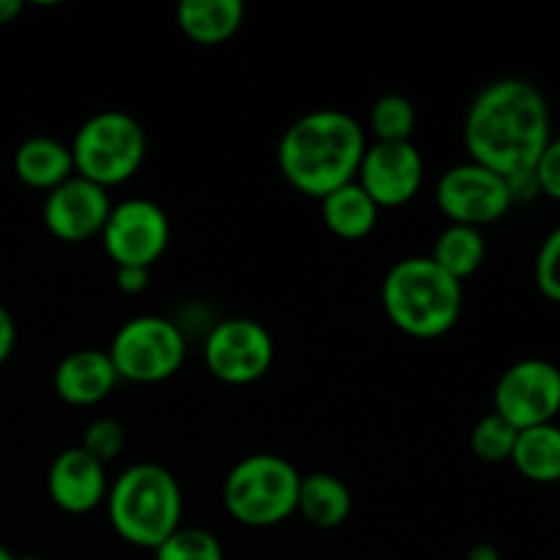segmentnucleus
Returning <instances> with one entry per match:
<instances>
[{
    "instance_id": "nucleus-2",
    "label": "nucleus",
    "mask_w": 560,
    "mask_h": 560,
    "mask_svg": "<svg viewBox=\"0 0 560 560\" xmlns=\"http://www.w3.org/2000/svg\"><path fill=\"white\" fill-rule=\"evenodd\" d=\"M366 151V135L345 109H312L284 129L277 162L295 191L323 200L353 184Z\"/></svg>"
},
{
    "instance_id": "nucleus-1",
    "label": "nucleus",
    "mask_w": 560,
    "mask_h": 560,
    "mask_svg": "<svg viewBox=\"0 0 560 560\" xmlns=\"http://www.w3.org/2000/svg\"><path fill=\"white\" fill-rule=\"evenodd\" d=\"M470 162L512 180L536 170L552 140L550 104L528 80L503 77L476 93L465 115Z\"/></svg>"
},
{
    "instance_id": "nucleus-7",
    "label": "nucleus",
    "mask_w": 560,
    "mask_h": 560,
    "mask_svg": "<svg viewBox=\"0 0 560 560\" xmlns=\"http://www.w3.org/2000/svg\"><path fill=\"white\" fill-rule=\"evenodd\" d=\"M118 381L153 386L164 383L184 366L186 337L162 315H140L115 331L107 350Z\"/></svg>"
},
{
    "instance_id": "nucleus-10",
    "label": "nucleus",
    "mask_w": 560,
    "mask_h": 560,
    "mask_svg": "<svg viewBox=\"0 0 560 560\" xmlns=\"http://www.w3.org/2000/svg\"><path fill=\"white\" fill-rule=\"evenodd\" d=\"M435 200L448 222L474 230L501 222L514 206L506 178L476 162L446 170L435 186Z\"/></svg>"
},
{
    "instance_id": "nucleus-19",
    "label": "nucleus",
    "mask_w": 560,
    "mask_h": 560,
    "mask_svg": "<svg viewBox=\"0 0 560 560\" xmlns=\"http://www.w3.org/2000/svg\"><path fill=\"white\" fill-rule=\"evenodd\" d=\"M320 206L326 228L342 241L366 238L375 230L377 217H381V208L361 189L359 180L339 186L337 191L323 197Z\"/></svg>"
},
{
    "instance_id": "nucleus-31",
    "label": "nucleus",
    "mask_w": 560,
    "mask_h": 560,
    "mask_svg": "<svg viewBox=\"0 0 560 560\" xmlns=\"http://www.w3.org/2000/svg\"><path fill=\"white\" fill-rule=\"evenodd\" d=\"M468 560H501V552H498V547L492 545H476L470 547Z\"/></svg>"
},
{
    "instance_id": "nucleus-32",
    "label": "nucleus",
    "mask_w": 560,
    "mask_h": 560,
    "mask_svg": "<svg viewBox=\"0 0 560 560\" xmlns=\"http://www.w3.org/2000/svg\"><path fill=\"white\" fill-rule=\"evenodd\" d=\"M0 560H16V556H11V552L0 545Z\"/></svg>"
},
{
    "instance_id": "nucleus-20",
    "label": "nucleus",
    "mask_w": 560,
    "mask_h": 560,
    "mask_svg": "<svg viewBox=\"0 0 560 560\" xmlns=\"http://www.w3.org/2000/svg\"><path fill=\"white\" fill-rule=\"evenodd\" d=\"M509 463L520 476L536 485H558L560 481V427L541 424L520 430L517 443Z\"/></svg>"
},
{
    "instance_id": "nucleus-6",
    "label": "nucleus",
    "mask_w": 560,
    "mask_h": 560,
    "mask_svg": "<svg viewBox=\"0 0 560 560\" xmlns=\"http://www.w3.org/2000/svg\"><path fill=\"white\" fill-rule=\"evenodd\" d=\"M69 148L74 159V175L102 189H113L135 178L137 170L142 167L148 137L131 115L120 109H104L91 115L77 129Z\"/></svg>"
},
{
    "instance_id": "nucleus-27",
    "label": "nucleus",
    "mask_w": 560,
    "mask_h": 560,
    "mask_svg": "<svg viewBox=\"0 0 560 560\" xmlns=\"http://www.w3.org/2000/svg\"><path fill=\"white\" fill-rule=\"evenodd\" d=\"M534 175L541 195L560 202V137H552L550 145L545 148L541 159L536 162Z\"/></svg>"
},
{
    "instance_id": "nucleus-12",
    "label": "nucleus",
    "mask_w": 560,
    "mask_h": 560,
    "mask_svg": "<svg viewBox=\"0 0 560 560\" xmlns=\"http://www.w3.org/2000/svg\"><path fill=\"white\" fill-rule=\"evenodd\" d=\"M355 180L377 208H402L424 184V159L413 142H372Z\"/></svg>"
},
{
    "instance_id": "nucleus-15",
    "label": "nucleus",
    "mask_w": 560,
    "mask_h": 560,
    "mask_svg": "<svg viewBox=\"0 0 560 560\" xmlns=\"http://www.w3.org/2000/svg\"><path fill=\"white\" fill-rule=\"evenodd\" d=\"M52 386L66 405L91 408L113 394V388L118 386V372H115L107 350H74L55 366Z\"/></svg>"
},
{
    "instance_id": "nucleus-18",
    "label": "nucleus",
    "mask_w": 560,
    "mask_h": 560,
    "mask_svg": "<svg viewBox=\"0 0 560 560\" xmlns=\"http://www.w3.org/2000/svg\"><path fill=\"white\" fill-rule=\"evenodd\" d=\"M353 512V495L348 485L331 474L301 476L299 514L320 530H334L345 525Z\"/></svg>"
},
{
    "instance_id": "nucleus-21",
    "label": "nucleus",
    "mask_w": 560,
    "mask_h": 560,
    "mask_svg": "<svg viewBox=\"0 0 560 560\" xmlns=\"http://www.w3.org/2000/svg\"><path fill=\"white\" fill-rule=\"evenodd\" d=\"M432 262L457 279L459 284L465 279L474 277L487 257V244L481 230L463 228V224H448L441 235H438L435 246H432Z\"/></svg>"
},
{
    "instance_id": "nucleus-23",
    "label": "nucleus",
    "mask_w": 560,
    "mask_h": 560,
    "mask_svg": "<svg viewBox=\"0 0 560 560\" xmlns=\"http://www.w3.org/2000/svg\"><path fill=\"white\" fill-rule=\"evenodd\" d=\"M517 435L520 430H514L506 419H501L498 413H487L485 419L476 421L474 432H470V448L481 463L501 465L512 459Z\"/></svg>"
},
{
    "instance_id": "nucleus-24",
    "label": "nucleus",
    "mask_w": 560,
    "mask_h": 560,
    "mask_svg": "<svg viewBox=\"0 0 560 560\" xmlns=\"http://www.w3.org/2000/svg\"><path fill=\"white\" fill-rule=\"evenodd\" d=\"M156 560H224L222 541L206 528L180 525L153 550Z\"/></svg>"
},
{
    "instance_id": "nucleus-29",
    "label": "nucleus",
    "mask_w": 560,
    "mask_h": 560,
    "mask_svg": "<svg viewBox=\"0 0 560 560\" xmlns=\"http://www.w3.org/2000/svg\"><path fill=\"white\" fill-rule=\"evenodd\" d=\"M14 345H16L14 317H11V312L0 304V364L14 353Z\"/></svg>"
},
{
    "instance_id": "nucleus-3",
    "label": "nucleus",
    "mask_w": 560,
    "mask_h": 560,
    "mask_svg": "<svg viewBox=\"0 0 560 560\" xmlns=\"http://www.w3.org/2000/svg\"><path fill=\"white\" fill-rule=\"evenodd\" d=\"M383 310L388 320L413 339H438L452 331L463 312V284L432 257H405L383 277Z\"/></svg>"
},
{
    "instance_id": "nucleus-4",
    "label": "nucleus",
    "mask_w": 560,
    "mask_h": 560,
    "mask_svg": "<svg viewBox=\"0 0 560 560\" xmlns=\"http://www.w3.org/2000/svg\"><path fill=\"white\" fill-rule=\"evenodd\" d=\"M107 514L115 534L142 550H156L180 528L184 495L167 468L140 463L126 468L107 490Z\"/></svg>"
},
{
    "instance_id": "nucleus-5",
    "label": "nucleus",
    "mask_w": 560,
    "mask_h": 560,
    "mask_svg": "<svg viewBox=\"0 0 560 560\" xmlns=\"http://www.w3.org/2000/svg\"><path fill=\"white\" fill-rule=\"evenodd\" d=\"M301 474L279 454H252L230 468L222 501L246 528H271L299 512Z\"/></svg>"
},
{
    "instance_id": "nucleus-28",
    "label": "nucleus",
    "mask_w": 560,
    "mask_h": 560,
    "mask_svg": "<svg viewBox=\"0 0 560 560\" xmlns=\"http://www.w3.org/2000/svg\"><path fill=\"white\" fill-rule=\"evenodd\" d=\"M115 284H118L120 293L126 295H140L145 293L148 284H151V268H115Z\"/></svg>"
},
{
    "instance_id": "nucleus-34",
    "label": "nucleus",
    "mask_w": 560,
    "mask_h": 560,
    "mask_svg": "<svg viewBox=\"0 0 560 560\" xmlns=\"http://www.w3.org/2000/svg\"><path fill=\"white\" fill-rule=\"evenodd\" d=\"M558 487H560V481H558Z\"/></svg>"
},
{
    "instance_id": "nucleus-25",
    "label": "nucleus",
    "mask_w": 560,
    "mask_h": 560,
    "mask_svg": "<svg viewBox=\"0 0 560 560\" xmlns=\"http://www.w3.org/2000/svg\"><path fill=\"white\" fill-rule=\"evenodd\" d=\"M82 452L91 454L96 463L107 465L118 459L126 448V427L118 419H96L88 424L80 443Z\"/></svg>"
},
{
    "instance_id": "nucleus-30",
    "label": "nucleus",
    "mask_w": 560,
    "mask_h": 560,
    "mask_svg": "<svg viewBox=\"0 0 560 560\" xmlns=\"http://www.w3.org/2000/svg\"><path fill=\"white\" fill-rule=\"evenodd\" d=\"M22 9H25V5H22L20 0H0V27L11 25V22L22 14Z\"/></svg>"
},
{
    "instance_id": "nucleus-26",
    "label": "nucleus",
    "mask_w": 560,
    "mask_h": 560,
    "mask_svg": "<svg viewBox=\"0 0 560 560\" xmlns=\"http://www.w3.org/2000/svg\"><path fill=\"white\" fill-rule=\"evenodd\" d=\"M534 277L539 293L560 304V224L541 241L539 255H536Z\"/></svg>"
},
{
    "instance_id": "nucleus-22",
    "label": "nucleus",
    "mask_w": 560,
    "mask_h": 560,
    "mask_svg": "<svg viewBox=\"0 0 560 560\" xmlns=\"http://www.w3.org/2000/svg\"><path fill=\"white\" fill-rule=\"evenodd\" d=\"M375 142H410L416 131V107L402 93H386L370 109Z\"/></svg>"
},
{
    "instance_id": "nucleus-13",
    "label": "nucleus",
    "mask_w": 560,
    "mask_h": 560,
    "mask_svg": "<svg viewBox=\"0 0 560 560\" xmlns=\"http://www.w3.org/2000/svg\"><path fill=\"white\" fill-rule=\"evenodd\" d=\"M113 202L107 189L91 180L71 175L58 189L47 191L44 200V224L63 244H82L102 235Z\"/></svg>"
},
{
    "instance_id": "nucleus-17",
    "label": "nucleus",
    "mask_w": 560,
    "mask_h": 560,
    "mask_svg": "<svg viewBox=\"0 0 560 560\" xmlns=\"http://www.w3.org/2000/svg\"><path fill=\"white\" fill-rule=\"evenodd\" d=\"M14 173L25 186L52 191L74 175L71 148L55 137H31L14 153Z\"/></svg>"
},
{
    "instance_id": "nucleus-33",
    "label": "nucleus",
    "mask_w": 560,
    "mask_h": 560,
    "mask_svg": "<svg viewBox=\"0 0 560 560\" xmlns=\"http://www.w3.org/2000/svg\"><path fill=\"white\" fill-rule=\"evenodd\" d=\"M16 560H38V558H16Z\"/></svg>"
},
{
    "instance_id": "nucleus-8",
    "label": "nucleus",
    "mask_w": 560,
    "mask_h": 560,
    "mask_svg": "<svg viewBox=\"0 0 560 560\" xmlns=\"http://www.w3.org/2000/svg\"><path fill=\"white\" fill-rule=\"evenodd\" d=\"M273 337L262 323L230 317L217 323L202 345L208 372L228 386H249L266 377L273 364Z\"/></svg>"
},
{
    "instance_id": "nucleus-9",
    "label": "nucleus",
    "mask_w": 560,
    "mask_h": 560,
    "mask_svg": "<svg viewBox=\"0 0 560 560\" xmlns=\"http://www.w3.org/2000/svg\"><path fill=\"white\" fill-rule=\"evenodd\" d=\"M492 402L514 430L556 424L560 413V370L552 361L523 359L509 366L495 383Z\"/></svg>"
},
{
    "instance_id": "nucleus-14",
    "label": "nucleus",
    "mask_w": 560,
    "mask_h": 560,
    "mask_svg": "<svg viewBox=\"0 0 560 560\" xmlns=\"http://www.w3.org/2000/svg\"><path fill=\"white\" fill-rule=\"evenodd\" d=\"M107 465L96 463L80 446L66 448L52 459L47 474V492L66 514H91L107 501Z\"/></svg>"
},
{
    "instance_id": "nucleus-16",
    "label": "nucleus",
    "mask_w": 560,
    "mask_h": 560,
    "mask_svg": "<svg viewBox=\"0 0 560 560\" xmlns=\"http://www.w3.org/2000/svg\"><path fill=\"white\" fill-rule=\"evenodd\" d=\"M246 9L241 0H184L175 9L180 33L200 47L230 42L244 25Z\"/></svg>"
},
{
    "instance_id": "nucleus-11",
    "label": "nucleus",
    "mask_w": 560,
    "mask_h": 560,
    "mask_svg": "<svg viewBox=\"0 0 560 560\" xmlns=\"http://www.w3.org/2000/svg\"><path fill=\"white\" fill-rule=\"evenodd\" d=\"M98 238L115 268H151L170 246V219L153 200L129 197L113 206Z\"/></svg>"
}]
</instances>
